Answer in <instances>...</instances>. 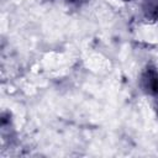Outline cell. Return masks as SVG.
I'll return each mask as SVG.
<instances>
[{"instance_id": "2", "label": "cell", "mask_w": 158, "mask_h": 158, "mask_svg": "<svg viewBox=\"0 0 158 158\" xmlns=\"http://www.w3.org/2000/svg\"><path fill=\"white\" fill-rule=\"evenodd\" d=\"M0 128H1V136L4 142H12L15 139L16 132L14 128V122L11 117V112L4 111L1 114V120H0Z\"/></svg>"}, {"instance_id": "5", "label": "cell", "mask_w": 158, "mask_h": 158, "mask_svg": "<svg viewBox=\"0 0 158 158\" xmlns=\"http://www.w3.org/2000/svg\"><path fill=\"white\" fill-rule=\"evenodd\" d=\"M154 111H156V115L158 117V98H156V101H154Z\"/></svg>"}, {"instance_id": "4", "label": "cell", "mask_w": 158, "mask_h": 158, "mask_svg": "<svg viewBox=\"0 0 158 158\" xmlns=\"http://www.w3.org/2000/svg\"><path fill=\"white\" fill-rule=\"evenodd\" d=\"M64 4H67L70 7H81L84 4H86L89 0H62Z\"/></svg>"}, {"instance_id": "1", "label": "cell", "mask_w": 158, "mask_h": 158, "mask_svg": "<svg viewBox=\"0 0 158 158\" xmlns=\"http://www.w3.org/2000/svg\"><path fill=\"white\" fill-rule=\"evenodd\" d=\"M138 85L147 96L158 98V67L153 63H147L141 70Z\"/></svg>"}, {"instance_id": "6", "label": "cell", "mask_w": 158, "mask_h": 158, "mask_svg": "<svg viewBox=\"0 0 158 158\" xmlns=\"http://www.w3.org/2000/svg\"><path fill=\"white\" fill-rule=\"evenodd\" d=\"M121 1H131V0H121Z\"/></svg>"}, {"instance_id": "3", "label": "cell", "mask_w": 158, "mask_h": 158, "mask_svg": "<svg viewBox=\"0 0 158 158\" xmlns=\"http://www.w3.org/2000/svg\"><path fill=\"white\" fill-rule=\"evenodd\" d=\"M141 14L148 22H158V0H141Z\"/></svg>"}]
</instances>
